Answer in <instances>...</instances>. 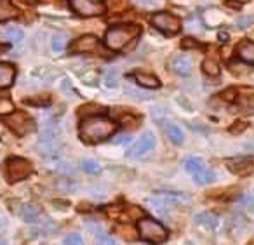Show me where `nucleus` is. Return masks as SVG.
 <instances>
[{
  "instance_id": "nucleus-11",
  "label": "nucleus",
  "mask_w": 254,
  "mask_h": 245,
  "mask_svg": "<svg viewBox=\"0 0 254 245\" xmlns=\"http://www.w3.org/2000/svg\"><path fill=\"white\" fill-rule=\"evenodd\" d=\"M155 144H157L155 136H153L152 132H145L134 144H132V148L129 150L127 157H131V158L143 157V155H146L148 151H152L153 148H155Z\"/></svg>"
},
{
  "instance_id": "nucleus-1",
  "label": "nucleus",
  "mask_w": 254,
  "mask_h": 245,
  "mask_svg": "<svg viewBox=\"0 0 254 245\" xmlns=\"http://www.w3.org/2000/svg\"><path fill=\"white\" fill-rule=\"evenodd\" d=\"M113 132H115V122L110 120L108 117H101V115L87 117L85 120H82L80 127H78L80 139L91 144L101 143V141L108 139Z\"/></svg>"
},
{
  "instance_id": "nucleus-28",
  "label": "nucleus",
  "mask_w": 254,
  "mask_h": 245,
  "mask_svg": "<svg viewBox=\"0 0 254 245\" xmlns=\"http://www.w3.org/2000/svg\"><path fill=\"white\" fill-rule=\"evenodd\" d=\"M251 23H254L253 16H244V18H240L239 21H237V25H239L240 28H246V26H249Z\"/></svg>"
},
{
  "instance_id": "nucleus-25",
  "label": "nucleus",
  "mask_w": 254,
  "mask_h": 245,
  "mask_svg": "<svg viewBox=\"0 0 254 245\" xmlns=\"http://www.w3.org/2000/svg\"><path fill=\"white\" fill-rule=\"evenodd\" d=\"M117 80H119V71L112 68V70H110L108 73L105 75V84L108 85V87H115Z\"/></svg>"
},
{
  "instance_id": "nucleus-9",
  "label": "nucleus",
  "mask_w": 254,
  "mask_h": 245,
  "mask_svg": "<svg viewBox=\"0 0 254 245\" xmlns=\"http://www.w3.org/2000/svg\"><path fill=\"white\" fill-rule=\"evenodd\" d=\"M71 53L82 54V53H98V54H106L99 46V40L94 35H84L78 37L71 42Z\"/></svg>"
},
{
  "instance_id": "nucleus-8",
  "label": "nucleus",
  "mask_w": 254,
  "mask_h": 245,
  "mask_svg": "<svg viewBox=\"0 0 254 245\" xmlns=\"http://www.w3.org/2000/svg\"><path fill=\"white\" fill-rule=\"evenodd\" d=\"M70 5L73 9V12H77L78 16H99L105 12V5L101 0H70Z\"/></svg>"
},
{
  "instance_id": "nucleus-19",
  "label": "nucleus",
  "mask_w": 254,
  "mask_h": 245,
  "mask_svg": "<svg viewBox=\"0 0 254 245\" xmlns=\"http://www.w3.org/2000/svg\"><path fill=\"white\" fill-rule=\"evenodd\" d=\"M21 217L30 224L37 223L40 219V209L37 205H32V203H26V205L21 207Z\"/></svg>"
},
{
  "instance_id": "nucleus-32",
  "label": "nucleus",
  "mask_w": 254,
  "mask_h": 245,
  "mask_svg": "<svg viewBox=\"0 0 254 245\" xmlns=\"http://www.w3.org/2000/svg\"><path fill=\"white\" fill-rule=\"evenodd\" d=\"M230 2H237V4H244V2H247V0H230Z\"/></svg>"
},
{
  "instance_id": "nucleus-12",
  "label": "nucleus",
  "mask_w": 254,
  "mask_h": 245,
  "mask_svg": "<svg viewBox=\"0 0 254 245\" xmlns=\"http://www.w3.org/2000/svg\"><path fill=\"white\" fill-rule=\"evenodd\" d=\"M171 70L180 77H188L191 73V60L185 54H176L173 56V60L169 61Z\"/></svg>"
},
{
  "instance_id": "nucleus-5",
  "label": "nucleus",
  "mask_w": 254,
  "mask_h": 245,
  "mask_svg": "<svg viewBox=\"0 0 254 245\" xmlns=\"http://www.w3.org/2000/svg\"><path fill=\"white\" fill-rule=\"evenodd\" d=\"M139 235H141L143 240L146 242H166L169 233L160 223H157L155 219H150V217H143L138 223Z\"/></svg>"
},
{
  "instance_id": "nucleus-14",
  "label": "nucleus",
  "mask_w": 254,
  "mask_h": 245,
  "mask_svg": "<svg viewBox=\"0 0 254 245\" xmlns=\"http://www.w3.org/2000/svg\"><path fill=\"white\" fill-rule=\"evenodd\" d=\"M16 77V68L9 63H0V89H7L12 85Z\"/></svg>"
},
{
  "instance_id": "nucleus-22",
  "label": "nucleus",
  "mask_w": 254,
  "mask_h": 245,
  "mask_svg": "<svg viewBox=\"0 0 254 245\" xmlns=\"http://www.w3.org/2000/svg\"><path fill=\"white\" fill-rule=\"evenodd\" d=\"M202 70H204V73L209 75V77H218L219 75V66L216 64V61H212V60H205L204 63H202Z\"/></svg>"
},
{
  "instance_id": "nucleus-29",
  "label": "nucleus",
  "mask_w": 254,
  "mask_h": 245,
  "mask_svg": "<svg viewBox=\"0 0 254 245\" xmlns=\"http://www.w3.org/2000/svg\"><path fill=\"white\" fill-rule=\"evenodd\" d=\"M98 242L99 244H115V240H113L112 237H108V235H105L103 231L98 233Z\"/></svg>"
},
{
  "instance_id": "nucleus-7",
  "label": "nucleus",
  "mask_w": 254,
  "mask_h": 245,
  "mask_svg": "<svg viewBox=\"0 0 254 245\" xmlns=\"http://www.w3.org/2000/svg\"><path fill=\"white\" fill-rule=\"evenodd\" d=\"M152 25L155 26L157 30H160L166 35H174V33L180 32L181 23L176 16L169 14V12H159L152 18Z\"/></svg>"
},
{
  "instance_id": "nucleus-30",
  "label": "nucleus",
  "mask_w": 254,
  "mask_h": 245,
  "mask_svg": "<svg viewBox=\"0 0 254 245\" xmlns=\"http://www.w3.org/2000/svg\"><path fill=\"white\" fill-rule=\"evenodd\" d=\"M198 44L195 42V40H191V39H185L183 40V47H187V49H195Z\"/></svg>"
},
{
  "instance_id": "nucleus-10",
  "label": "nucleus",
  "mask_w": 254,
  "mask_h": 245,
  "mask_svg": "<svg viewBox=\"0 0 254 245\" xmlns=\"http://www.w3.org/2000/svg\"><path fill=\"white\" fill-rule=\"evenodd\" d=\"M226 167L237 176H251L254 172V157H233L226 160Z\"/></svg>"
},
{
  "instance_id": "nucleus-23",
  "label": "nucleus",
  "mask_w": 254,
  "mask_h": 245,
  "mask_svg": "<svg viewBox=\"0 0 254 245\" xmlns=\"http://www.w3.org/2000/svg\"><path fill=\"white\" fill-rule=\"evenodd\" d=\"M82 169H84L85 172H89V174H99V172H101V165L96 160H91V158L82 160Z\"/></svg>"
},
{
  "instance_id": "nucleus-15",
  "label": "nucleus",
  "mask_w": 254,
  "mask_h": 245,
  "mask_svg": "<svg viewBox=\"0 0 254 245\" xmlns=\"http://www.w3.org/2000/svg\"><path fill=\"white\" fill-rule=\"evenodd\" d=\"M193 221L198 224V226H205V228H209V230H216V228H218V223H219L218 217L211 212L197 214V216L193 217Z\"/></svg>"
},
{
  "instance_id": "nucleus-18",
  "label": "nucleus",
  "mask_w": 254,
  "mask_h": 245,
  "mask_svg": "<svg viewBox=\"0 0 254 245\" xmlns=\"http://www.w3.org/2000/svg\"><path fill=\"white\" fill-rule=\"evenodd\" d=\"M19 14V11L11 4V0H0V21L12 19Z\"/></svg>"
},
{
  "instance_id": "nucleus-6",
  "label": "nucleus",
  "mask_w": 254,
  "mask_h": 245,
  "mask_svg": "<svg viewBox=\"0 0 254 245\" xmlns=\"http://www.w3.org/2000/svg\"><path fill=\"white\" fill-rule=\"evenodd\" d=\"M185 167H187V171L190 172V176L197 184H207V183H212V179H214V172L205 167V164L198 157L188 158L185 162Z\"/></svg>"
},
{
  "instance_id": "nucleus-3",
  "label": "nucleus",
  "mask_w": 254,
  "mask_h": 245,
  "mask_svg": "<svg viewBox=\"0 0 254 245\" xmlns=\"http://www.w3.org/2000/svg\"><path fill=\"white\" fill-rule=\"evenodd\" d=\"M33 172V165L30 160L26 158H19V157H11L7 158L4 165V174H5V179L7 183H18V181H23L26 179L28 176H32Z\"/></svg>"
},
{
  "instance_id": "nucleus-17",
  "label": "nucleus",
  "mask_w": 254,
  "mask_h": 245,
  "mask_svg": "<svg viewBox=\"0 0 254 245\" xmlns=\"http://www.w3.org/2000/svg\"><path fill=\"white\" fill-rule=\"evenodd\" d=\"M134 80L138 82V85L145 89H159L160 82L157 77H153L152 73H136L134 75Z\"/></svg>"
},
{
  "instance_id": "nucleus-31",
  "label": "nucleus",
  "mask_w": 254,
  "mask_h": 245,
  "mask_svg": "<svg viewBox=\"0 0 254 245\" xmlns=\"http://www.w3.org/2000/svg\"><path fill=\"white\" fill-rule=\"evenodd\" d=\"M124 143H131V136H120L115 139V144H124Z\"/></svg>"
},
{
  "instance_id": "nucleus-20",
  "label": "nucleus",
  "mask_w": 254,
  "mask_h": 245,
  "mask_svg": "<svg viewBox=\"0 0 254 245\" xmlns=\"http://www.w3.org/2000/svg\"><path fill=\"white\" fill-rule=\"evenodd\" d=\"M2 37H4L5 40H9V42H21L23 37H25V33H23L21 28H18V26H7V28L2 30Z\"/></svg>"
},
{
  "instance_id": "nucleus-27",
  "label": "nucleus",
  "mask_w": 254,
  "mask_h": 245,
  "mask_svg": "<svg viewBox=\"0 0 254 245\" xmlns=\"http://www.w3.org/2000/svg\"><path fill=\"white\" fill-rule=\"evenodd\" d=\"M134 2L143 9H153L159 5V0H134Z\"/></svg>"
},
{
  "instance_id": "nucleus-24",
  "label": "nucleus",
  "mask_w": 254,
  "mask_h": 245,
  "mask_svg": "<svg viewBox=\"0 0 254 245\" xmlns=\"http://www.w3.org/2000/svg\"><path fill=\"white\" fill-rule=\"evenodd\" d=\"M51 46H53L54 53H61V51L66 47V35H63V33H58V35H54Z\"/></svg>"
},
{
  "instance_id": "nucleus-2",
  "label": "nucleus",
  "mask_w": 254,
  "mask_h": 245,
  "mask_svg": "<svg viewBox=\"0 0 254 245\" xmlns=\"http://www.w3.org/2000/svg\"><path fill=\"white\" fill-rule=\"evenodd\" d=\"M139 35V26L134 25H115L106 32L105 46L112 51H122L129 42Z\"/></svg>"
},
{
  "instance_id": "nucleus-16",
  "label": "nucleus",
  "mask_w": 254,
  "mask_h": 245,
  "mask_svg": "<svg viewBox=\"0 0 254 245\" xmlns=\"http://www.w3.org/2000/svg\"><path fill=\"white\" fill-rule=\"evenodd\" d=\"M239 56L242 61L246 63L254 64V42H249V40H244V42L239 44Z\"/></svg>"
},
{
  "instance_id": "nucleus-26",
  "label": "nucleus",
  "mask_w": 254,
  "mask_h": 245,
  "mask_svg": "<svg viewBox=\"0 0 254 245\" xmlns=\"http://www.w3.org/2000/svg\"><path fill=\"white\" fill-rule=\"evenodd\" d=\"M63 244H66V245H71V244L80 245V244H82V237H80V235H78V233L66 235V237H64V240H63Z\"/></svg>"
},
{
  "instance_id": "nucleus-21",
  "label": "nucleus",
  "mask_w": 254,
  "mask_h": 245,
  "mask_svg": "<svg viewBox=\"0 0 254 245\" xmlns=\"http://www.w3.org/2000/svg\"><path fill=\"white\" fill-rule=\"evenodd\" d=\"M166 132L169 136V139L173 141L174 144H181L185 139V134H183V129L176 123H167L166 125Z\"/></svg>"
},
{
  "instance_id": "nucleus-33",
  "label": "nucleus",
  "mask_w": 254,
  "mask_h": 245,
  "mask_svg": "<svg viewBox=\"0 0 254 245\" xmlns=\"http://www.w3.org/2000/svg\"><path fill=\"white\" fill-rule=\"evenodd\" d=\"M2 51H4V47H2V46H0V53H2Z\"/></svg>"
},
{
  "instance_id": "nucleus-13",
  "label": "nucleus",
  "mask_w": 254,
  "mask_h": 245,
  "mask_svg": "<svg viewBox=\"0 0 254 245\" xmlns=\"http://www.w3.org/2000/svg\"><path fill=\"white\" fill-rule=\"evenodd\" d=\"M202 18H204V23L209 28H218V26H221L223 23H225L226 16H225V12L219 11L218 7H212V9H205Z\"/></svg>"
},
{
  "instance_id": "nucleus-4",
  "label": "nucleus",
  "mask_w": 254,
  "mask_h": 245,
  "mask_svg": "<svg viewBox=\"0 0 254 245\" xmlns=\"http://www.w3.org/2000/svg\"><path fill=\"white\" fill-rule=\"evenodd\" d=\"M0 122L7 125L16 136H26L35 129V122L30 115L23 112H14L9 113V115H2L0 117Z\"/></svg>"
}]
</instances>
